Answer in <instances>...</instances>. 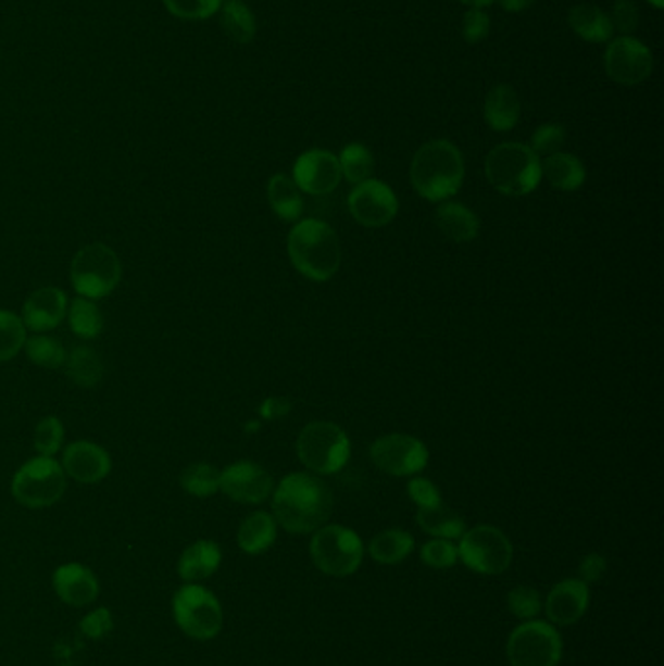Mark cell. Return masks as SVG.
Masks as SVG:
<instances>
[{
  "label": "cell",
  "instance_id": "1",
  "mask_svg": "<svg viewBox=\"0 0 664 666\" xmlns=\"http://www.w3.org/2000/svg\"><path fill=\"white\" fill-rule=\"evenodd\" d=\"M273 518L292 535H310L326 525L334 511V495L326 481L306 472H295L273 493Z\"/></svg>",
  "mask_w": 664,
  "mask_h": 666
},
{
  "label": "cell",
  "instance_id": "2",
  "mask_svg": "<svg viewBox=\"0 0 664 666\" xmlns=\"http://www.w3.org/2000/svg\"><path fill=\"white\" fill-rule=\"evenodd\" d=\"M464 174V156L459 147L447 139L425 142L415 152L410 168L413 189L427 201H444L459 193Z\"/></svg>",
  "mask_w": 664,
  "mask_h": 666
},
{
  "label": "cell",
  "instance_id": "3",
  "mask_svg": "<svg viewBox=\"0 0 664 666\" xmlns=\"http://www.w3.org/2000/svg\"><path fill=\"white\" fill-rule=\"evenodd\" d=\"M287 250L297 272L312 281H328L341 265V244L336 230L318 218L300 221L287 238Z\"/></svg>",
  "mask_w": 664,
  "mask_h": 666
},
{
  "label": "cell",
  "instance_id": "4",
  "mask_svg": "<svg viewBox=\"0 0 664 666\" xmlns=\"http://www.w3.org/2000/svg\"><path fill=\"white\" fill-rule=\"evenodd\" d=\"M486 176L503 196H528L542 179V160L528 144L503 142L487 154Z\"/></svg>",
  "mask_w": 664,
  "mask_h": 666
},
{
  "label": "cell",
  "instance_id": "5",
  "mask_svg": "<svg viewBox=\"0 0 664 666\" xmlns=\"http://www.w3.org/2000/svg\"><path fill=\"white\" fill-rule=\"evenodd\" d=\"M122 262L110 246L102 242L85 246L71 263V281L78 297L100 301L110 297L122 281Z\"/></svg>",
  "mask_w": 664,
  "mask_h": 666
},
{
  "label": "cell",
  "instance_id": "6",
  "mask_svg": "<svg viewBox=\"0 0 664 666\" xmlns=\"http://www.w3.org/2000/svg\"><path fill=\"white\" fill-rule=\"evenodd\" d=\"M10 491L22 507H53L65 495V469L51 456H36L20 466L10 483Z\"/></svg>",
  "mask_w": 664,
  "mask_h": 666
},
{
  "label": "cell",
  "instance_id": "7",
  "mask_svg": "<svg viewBox=\"0 0 664 666\" xmlns=\"http://www.w3.org/2000/svg\"><path fill=\"white\" fill-rule=\"evenodd\" d=\"M172 614L178 628L197 641H211L223 629V606L213 592L197 585L186 582L172 599Z\"/></svg>",
  "mask_w": 664,
  "mask_h": 666
},
{
  "label": "cell",
  "instance_id": "8",
  "mask_svg": "<svg viewBox=\"0 0 664 666\" xmlns=\"http://www.w3.org/2000/svg\"><path fill=\"white\" fill-rule=\"evenodd\" d=\"M310 555L324 575L349 577L363 564L365 545L351 528L324 525L312 536Z\"/></svg>",
  "mask_w": 664,
  "mask_h": 666
},
{
  "label": "cell",
  "instance_id": "9",
  "mask_svg": "<svg viewBox=\"0 0 664 666\" xmlns=\"http://www.w3.org/2000/svg\"><path fill=\"white\" fill-rule=\"evenodd\" d=\"M299 458L320 476L336 474L351 456V442L336 423L314 422L306 425L297 441Z\"/></svg>",
  "mask_w": 664,
  "mask_h": 666
},
{
  "label": "cell",
  "instance_id": "10",
  "mask_svg": "<svg viewBox=\"0 0 664 666\" xmlns=\"http://www.w3.org/2000/svg\"><path fill=\"white\" fill-rule=\"evenodd\" d=\"M459 560L477 575H501L513 564V544L496 526L479 525L460 536Z\"/></svg>",
  "mask_w": 664,
  "mask_h": 666
},
{
  "label": "cell",
  "instance_id": "11",
  "mask_svg": "<svg viewBox=\"0 0 664 666\" xmlns=\"http://www.w3.org/2000/svg\"><path fill=\"white\" fill-rule=\"evenodd\" d=\"M563 641L550 621L528 619L506 641L511 666H557L562 661Z\"/></svg>",
  "mask_w": 664,
  "mask_h": 666
},
{
  "label": "cell",
  "instance_id": "12",
  "mask_svg": "<svg viewBox=\"0 0 664 666\" xmlns=\"http://www.w3.org/2000/svg\"><path fill=\"white\" fill-rule=\"evenodd\" d=\"M653 53L634 36L612 39L604 53V68L617 85L636 86L646 83L653 73Z\"/></svg>",
  "mask_w": 664,
  "mask_h": 666
},
{
  "label": "cell",
  "instance_id": "13",
  "mask_svg": "<svg viewBox=\"0 0 664 666\" xmlns=\"http://www.w3.org/2000/svg\"><path fill=\"white\" fill-rule=\"evenodd\" d=\"M371 458L376 468L390 476H413L429 462V451L419 439L410 435H386L373 442Z\"/></svg>",
  "mask_w": 664,
  "mask_h": 666
},
{
  "label": "cell",
  "instance_id": "14",
  "mask_svg": "<svg viewBox=\"0 0 664 666\" xmlns=\"http://www.w3.org/2000/svg\"><path fill=\"white\" fill-rule=\"evenodd\" d=\"M349 211L359 225L380 228L390 225L398 215V199L390 186L380 179H366L349 196Z\"/></svg>",
  "mask_w": 664,
  "mask_h": 666
},
{
  "label": "cell",
  "instance_id": "15",
  "mask_svg": "<svg viewBox=\"0 0 664 666\" xmlns=\"http://www.w3.org/2000/svg\"><path fill=\"white\" fill-rule=\"evenodd\" d=\"M221 491L243 505H260L273 493V478L253 462H236L221 472Z\"/></svg>",
  "mask_w": 664,
  "mask_h": 666
},
{
  "label": "cell",
  "instance_id": "16",
  "mask_svg": "<svg viewBox=\"0 0 664 666\" xmlns=\"http://www.w3.org/2000/svg\"><path fill=\"white\" fill-rule=\"evenodd\" d=\"M341 166L334 152L312 149L300 154L295 162L292 179L300 191L310 196H328L341 181Z\"/></svg>",
  "mask_w": 664,
  "mask_h": 666
},
{
  "label": "cell",
  "instance_id": "17",
  "mask_svg": "<svg viewBox=\"0 0 664 666\" xmlns=\"http://www.w3.org/2000/svg\"><path fill=\"white\" fill-rule=\"evenodd\" d=\"M61 466L68 478L78 483H100L112 472V458L100 444L90 441H75L66 444Z\"/></svg>",
  "mask_w": 664,
  "mask_h": 666
},
{
  "label": "cell",
  "instance_id": "18",
  "mask_svg": "<svg viewBox=\"0 0 664 666\" xmlns=\"http://www.w3.org/2000/svg\"><path fill=\"white\" fill-rule=\"evenodd\" d=\"M66 310H68V297L63 289L41 287L26 299L20 318L29 331L43 334L63 324V319L66 318Z\"/></svg>",
  "mask_w": 664,
  "mask_h": 666
},
{
  "label": "cell",
  "instance_id": "19",
  "mask_svg": "<svg viewBox=\"0 0 664 666\" xmlns=\"http://www.w3.org/2000/svg\"><path fill=\"white\" fill-rule=\"evenodd\" d=\"M589 585L580 579H565L553 587L548 601L546 614L553 626H573L577 624L589 608Z\"/></svg>",
  "mask_w": 664,
  "mask_h": 666
},
{
  "label": "cell",
  "instance_id": "20",
  "mask_svg": "<svg viewBox=\"0 0 664 666\" xmlns=\"http://www.w3.org/2000/svg\"><path fill=\"white\" fill-rule=\"evenodd\" d=\"M53 589L61 601L83 608L100 596V582L92 569L83 564H65L53 573Z\"/></svg>",
  "mask_w": 664,
  "mask_h": 666
},
{
  "label": "cell",
  "instance_id": "21",
  "mask_svg": "<svg viewBox=\"0 0 664 666\" xmlns=\"http://www.w3.org/2000/svg\"><path fill=\"white\" fill-rule=\"evenodd\" d=\"M223 562V552L213 540H197L179 555L178 575L181 581L201 582L213 577Z\"/></svg>",
  "mask_w": 664,
  "mask_h": 666
},
{
  "label": "cell",
  "instance_id": "22",
  "mask_svg": "<svg viewBox=\"0 0 664 666\" xmlns=\"http://www.w3.org/2000/svg\"><path fill=\"white\" fill-rule=\"evenodd\" d=\"M486 122L493 131H511L521 117V98L515 88L499 85L489 90L486 98Z\"/></svg>",
  "mask_w": 664,
  "mask_h": 666
},
{
  "label": "cell",
  "instance_id": "23",
  "mask_svg": "<svg viewBox=\"0 0 664 666\" xmlns=\"http://www.w3.org/2000/svg\"><path fill=\"white\" fill-rule=\"evenodd\" d=\"M243 554L260 555L267 552L277 540V520L270 513H252L243 518L236 535Z\"/></svg>",
  "mask_w": 664,
  "mask_h": 666
},
{
  "label": "cell",
  "instance_id": "24",
  "mask_svg": "<svg viewBox=\"0 0 664 666\" xmlns=\"http://www.w3.org/2000/svg\"><path fill=\"white\" fill-rule=\"evenodd\" d=\"M571 29L590 43H606L614 36L609 12L594 4H577L567 14Z\"/></svg>",
  "mask_w": 664,
  "mask_h": 666
},
{
  "label": "cell",
  "instance_id": "25",
  "mask_svg": "<svg viewBox=\"0 0 664 666\" xmlns=\"http://www.w3.org/2000/svg\"><path fill=\"white\" fill-rule=\"evenodd\" d=\"M440 233L452 242L466 244L479 235V218L462 203H442L435 213Z\"/></svg>",
  "mask_w": 664,
  "mask_h": 666
},
{
  "label": "cell",
  "instance_id": "26",
  "mask_svg": "<svg viewBox=\"0 0 664 666\" xmlns=\"http://www.w3.org/2000/svg\"><path fill=\"white\" fill-rule=\"evenodd\" d=\"M542 176L550 181L552 188L560 191H575L585 184L587 172L577 156L567 152H555L543 160Z\"/></svg>",
  "mask_w": 664,
  "mask_h": 666
},
{
  "label": "cell",
  "instance_id": "27",
  "mask_svg": "<svg viewBox=\"0 0 664 666\" xmlns=\"http://www.w3.org/2000/svg\"><path fill=\"white\" fill-rule=\"evenodd\" d=\"M65 370L68 380L80 388H95L103 378L102 357L88 345H78L66 353Z\"/></svg>",
  "mask_w": 664,
  "mask_h": 666
},
{
  "label": "cell",
  "instance_id": "28",
  "mask_svg": "<svg viewBox=\"0 0 664 666\" xmlns=\"http://www.w3.org/2000/svg\"><path fill=\"white\" fill-rule=\"evenodd\" d=\"M221 28L238 46H246L255 38L258 24L250 7L242 0H225L221 7Z\"/></svg>",
  "mask_w": 664,
  "mask_h": 666
},
{
  "label": "cell",
  "instance_id": "29",
  "mask_svg": "<svg viewBox=\"0 0 664 666\" xmlns=\"http://www.w3.org/2000/svg\"><path fill=\"white\" fill-rule=\"evenodd\" d=\"M267 199L272 205L273 213L281 216L283 221H297L302 215L304 199L300 193L299 186L295 179H290L285 174H275L267 184Z\"/></svg>",
  "mask_w": 664,
  "mask_h": 666
},
{
  "label": "cell",
  "instance_id": "30",
  "mask_svg": "<svg viewBox=\"0 0 664 666\" xmlns=\"http://www.w3.org/2000/svg\"><path fill=\"white\" fill-rule=\"evenodd\" d=\"M413 536L400 528H390L376 535L371 540L368 552L376 564L396 565L402 564L403 560L413 552Z\"/></svg>",
  "mask_w": 664,
  "mask_h": 666
},
{
  "label": "cell",
  "instance_id": "31",
  "mask_svg": "<svg viewBox=\"0 0 664 666\" xmlns=\"http://www.w3.org/2000/svg\"><path fill=\"white\" fill-rule=\"evenodd\" d=\"M417 525L422 526L423 532L442 540H459L466 532L464 518L442 503L435 507L419 508Z\"/></svg>",
  "mask_w": 664,
  "mask_h": 666
},
{
  "label": "cell",
  "instance_id": "32",
  "mask_svg": "<svg viewBox=\"0 0 664 666\" xmlns=\"http://www.w3.org/2000/svg\"><path fill=\"white\" fill-rule=\"evenodd\" d=\"M66 318H68V326L73 329V334L80 339H96L102 334V310L90 299L78 297L75 301L68 302Z\"/></svg>",
  "mask_w": 664,
  "mask_h": 666
},
{
  "label": "cell",
  "instance_id": "33",
  "mask_svg": "<svg viewBox=\"0 0 664 666\" xmlns=\"http://www.w3.org/2000/svg\"><path fill=\"white\" fill-rule=\"evenodd\" d=\"M179 483L193 498H211L221 491V469L206 462H196L181 472Z\"/></svg>",
  "mask_w": 664,
  "mask_h": 666
},
{
  "label": "cell",
  "instance_id": "34",
  "mask_svg": "<svg viewBox=\"0 0 664 666\" xmlns=\"http://www.w3.org/2000/svg\"><path fill=\"white\" fill-rule=\"evenodd\" d=\"M339 166H341V176L349 184H363L366 179L373 178L375 172V156L373 152L366 149L361 142H351L339 154Z\"/></svg>",
  "mask_w": 664,
  "mask_h": 666
},
{
  "label": "cell",
  "instance_id": "35",
  "mask_svg": "<svg viewBox=\"0 0 664 666\" xmlns=\"http://www.w3.org/2000/svg\"><path fill=\"white\" fill-rule=\"evenodd\" d=\"M28 329L18 314L0 310V363H9L24 349Z\"/></svg>",
  "mask_w": 664,
  "mask_h": 666
},
{
  "label": "cell",
  "instance_id": "36",
  "mask_svg": "<svg viewBox=\"0 0 664 666\" xmlns=\"http://www.w3.org/2000/svg\"><path fill=\"white\" fill-rule=\"evenodd\" d=\"M24 351L29 361L41 368H59L65 365V348L61 345L59 339L51 338V336H43V334L29 336L24 343Z\"/></svg>",
  "mask_w": 664,
  "mask_h": 666
},
{
  "label": "cell",
  "instance_id": "37",
  "mask_svg": "<svg viewBox=\"0 0 664 666\" xmlns=\"http://www.w3.org/2000/svg\"><path fill=\"white\" fill-rule=\"evenodd\" d=\"M65 441V427L55 415H48L36 425L34 431V449L39 456H55L57 452L63 449Z\"/></svg>",
  "mask_w": 664,
  "mask_h": 666
},
{
  "label": "cell",
  "instance_id": "38",
  "mask_svg": "<svg viewBox=\"0 0 664 666\" xmlns=\"http://www.w3.org/2000/svg\"><path fill=\"white\" fill-rule=\"evenodd\" d=\"M506 604H509V611L513 612L516 618L524 619V621L538 618V614L543 608L540 592L536 591L534 587H526V585L515 587L513 591L509 592Z\"/></svg>",
  "mask_w": 664,
  "mask_h": 666
},
{
  "label": "cell",
  "instance_id": "39",
  "mask_svg": "<svg viewBox=\"0 0 664 666\" xmlns=\"http://www.w3.org/2000/svg\"><path fill=\"white\" fill-rule=\"evenodd\" d=\"M172 16L181 20H206L216 14L225 0H162Z\"/></svg>",
  "mask_w": 664,
  "mask_h": 666
},
{
  "label": "cell",
  "instance_id": "40",
  "mask_svg": "<svg viewBox=\"0 0 664 666\" xmlns=\"http://www.w3.org/2000/svg\"><path fill=\"white\" fill-rule=\"evenodd\" d=\"M423 564L433 569H449L459 562V548L452 544V540L433 538L422 548Z\"/></svg>",
  "mask_w": 664,
  "mask_h": 666
},
{
  "label": "cell",
  "instance_id": "41",
  "mask_svg": "<svg viewBox=\"0 0 664 666\" xmlns=\"http://www.w3.org/2000/svg\"><path fill=\"white\" fill-rule=\"evenodd\" d=\"M563 142H565V129L562 125L546 123L534 131L528 147L536 156H552L555 152H562Z\"/></svg>",
  "mask_w": 664,
  "mask_h": 666
},
{
  "label": "cell",
  "instance_id": "42",
  "mask_svg": "<svg viewBox=\"0 0 664 666\" xmlns=\"http://www.w3.org/2000/svg\"><path fill=\"white\" fill-rule=\"evenodd\" d=\"M612 28L614 32H619L622 36H634V32L639 28V7H637L634 0H616L614 7H612Z\"/></svg>",
  "mask_w": 664,
  "mask_h": 666
},
{
  "label": "cell",
  "instance_id": "43",
  "mask_svg": "<svg viewBox=\"0 0 664 666\" xmlns=\"http://www.w3.org/2000/svg\"><path fill=\"white\" fill-rule=\"evenodd\" d=\"M489 26H491V20L484 12V9H469L464 14L462 34H464V39L468 43H481L489 34Z\"/></svg>",
  "mask_w": 664,
  "mask_h": 666
},
{
  "label": "cell",
  "instance_id": "44",
  "mask_svg": "<svg viewBox=\"0 0 664 666\" xmlns=\"http://www.w3.org/2000/svg\"><path fill=\"white\" fill-rule=\"evenodd\" d=\"M408 493L419 508L435 507V505L442 503L439 488L429 479L413 478L408 486Z\"/></svg>",
  "mask_w": 664,
  "mask_h": 666
},
{
  "label": "cell",
  "instance_id": "45",
  "mask_svg": "<svg viewBox=\"0 0 664 666\" xmlns=\"http://www.w3.org/2000/svg\"><path fill=\"white\" fill-rule=\"evenodd\" d=\"M112 614H110V611L100 608V611L92 612V614H88V616L83 619L80 629H83L90 639H102L103 636H108V631L112 629Z\"/></svg>",
  "mask_w": 664,
  "mask_h": 666
},
{
  "label": "cell",
  "instance_id": "46",
  "mask_svg": "<svg viewBox=\"0 0 664 666\" xmlns=\"http://www.w3.org/2000/svg\"><path fill=\"white\" fill-rule=\"evenodd\" d=\"M604 571H606V562H604L602 555L590 554L587 557H582V562L579 565L580 581H585L587 585L599 581Z\"/></svg>",
  "mask_w": 664,
  "mask_h": 666
},
{
  "label": "cell",
  "instance_id": "47",
  "mask_svg": "<svg viewBox=\"0 0 664 666\" xmlns=\"http://www.w3.org/2000/svg\"><path fill=\"white\" fill-rule=\"evenodd\" d=\"M287 410H289V404H285L281 400H267L262 405V415L267 419H273V417H279L283 413H287Z\"/></svg>",
  "mask_w": 664,
  "mask_h": 666
},
{
  "label": "cell",
  "instance_id": "48",
  "mask_svg": "<svg viewBox=\"0 0 664 666\" xmlns=\"http://www.w3.org/2000/svg\"><path fill=\"white\" fill-rule=\"evenodd\" d=\"M536 2L538 0H499L501 9L506 10V12H523V10L534 7Z\"/></svg>",
  "mask_w": 664,
  "mask_h": 666
},
{
  "label": "cell",
  "instance_id": "49",
  "mask_svg": "<svg viewBox=\"0 0 664 666\" xmlns=\"http://www.w3.org/2000/svg\"><path fill=\"white\" fill-rule=\"evenodd\" d=\"M464 4H468L469 9H486L489 4H493L496 0H460Z\"/></svg>",
  "mask_w": 664,
  "mask_h": 666
},
{
  "label": "cell",
  "instance_id": "50",
  "mask_svg": "<svg viewBox=\"0 0 664 666\" xmlns=\"http://www.w3.org/2000/svg\"><path fill=\"white\" fill-rule=\"evenodd\" d=\"M649 4H653L656 10L664 9V0H647Z\"/></svg>",
  "mask_w": 664,
  "mask_h": 666
}]
</instances>
